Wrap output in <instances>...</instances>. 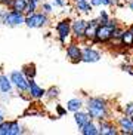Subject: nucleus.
Wrapping results in <instances>:
<instances>
[{"mask_svg": "<svg viewBox=\"0 0 133 135\" xmlns=\"http://www.w3.org/2000/svg\"><path fill=\"white\" fill-rule=\"evenodd\" d=\"M49 24V15L42 12H33L30 15H25V22L24 25H27L28 28H43Z\"/></svg>", "mask_w": 133, "mask_h": 135, "instance_id": "3", "label": "nucleus"}, {"mask_svg": "<svg viewBox=\"0 0 133 135\" xmlns=\"http://www.w3.org/2000/svg\"><path fill=\"white\" fill-rule=\"evenodd\" d=\"M50 3L53 6H56V8H64L65 6V0H52Z\"/></svg>", "mask_w": 133, "mask_h": 135, "instance_id": "29", "label": "nucleus"}, {"mask_svg": "<svg viewBox=\"0 0 133 135\" xmlns=\"http://www.w3.org/2000/svg\"><path fill=\"white\" fill-rule=\"evenodd\" d=\"M56 113H58V116L61 117V116L66 114V108H64L62 105H56Z\"/></svg>", "mask_w": 133, "mask_h": 135, "instance_id": "30", "label": "nucleus"}, {"mask_svg": "<svg viewBox=\"0 0 133 135\" xmlns=\"http://www.w3.org/2000/svg\"><path fill=\"white\" fill-rule=\"evenodd\" d=\"M0 24H2V20H0Z\"/></svg>", "mask_w": 133, "mask_h": 135, "instance_id": "37", "label": "nucleus"}, {"mask_svg": "<svg viewBox=\"0 0 133 135\" xmlns=\"http://www.w3.org/2000/svg\"><path fill=\"white\" fill-rule=\"evenodd\" d=\"M40 8H42V11H43L44 13H47V15H50V13L53 12V4L47 3V2H42V3H40Z\"/></svg>", "mask_w": 133, "mask_h": 135, "instance_id": "26", "label": "nucleus"}, {"mask_svg": "<svg viewBox=\"0 0 133 135\" xmlns=\"http://www.w3.org/2000/svg\"><path fill=\"white\" fill-rule=\"evenodd\" d=\"M58 97H59V89L56 86H50L49 89H46V94H44L46 99H55Z\"/></svg>", "mask_w": 133, "mask_h": 135, "instance_id": "24", "label": "nucleus"}, {"mask_svg": "<svg viewBox=\"0 0 133 135\" xmlns=\"http://www.w3.org/2000/svg\"><path fill=\"white\" fill-rule=\"evenodd\" d=\"M4 120V113H3V110L0 108V122H3Z\"/></svg>", "mask_w": 133, "mask_h": 135, "instance_id": "34", "label": "nucleus"}, {"mask_svg": "<svg viewBox=\"0 0 133 135\" xmlns=\"http://www.w3.org/2000/svg\"><path fill=\"white\" fill-rule=\"evenodd\" d=\"M84 107L89 111L90 117L93 120H96V122L110 117V107H108V103H106L105 98L90 97V98H87L86 103H84Z\"/></svg>", "mask_w": 133, "mask_h": 135, "instance_id": "1", "label": "nucleus"}, {"mask_svg": "<svg viewBox=\"0 0 133 135\" xmlns=\"http://www.w3.org/2000/svg\"><path fill=\"white\" fill-rule=\"evenodd\" d=\"M102 58V54L95 49L93 46H84L81 52V62H87V64H92V62H98L101 61Z\"/></svg>", "mask_w": 133, "mask_h": 135, "instance_id": "9", "label": "nucleus"}, {"mask_svg": "<svg viewBox=\"0 0 133 135\" xmlns=\"http://www.w3.org/2000/svg\"><path fill=\"white\" fill-rule=\"evenodd\" d=\"M98 20H99V22H101V24H104V22H108L111 18H110V15H108V12H106V11H99Z\"/></svg>", "mask_w": 133, "mask_h": 135, "instance_id": "27", "label": "nucleus"}, {"mask_svg": "<svg viewBox=\"0 0 133 135\" xmlns=\"http://www.w3.org/2000/svg\"><path fill=\"white\" fill-rule=\"evenodd\" d=\"M101 24L99 22L98 18H92V20L87 21V27H86V33H84V40H87V42H92V40L95 39V34H96V28H98V25Z\"/></svg>", "mask_w": 133, "mask_h": 135, "instance_id": "13", "label": "nucleus"}, {"mask_svg": "<svg viewBox=\"0 0 133 135\" xmlns=\"http://www.w3.org/2000/svg\"><path fill=\"white\" fill-rule=\"evenodd\" d=\"M118 27L117 21L115 20H110L108 22H104V24H99L96 28V34H95V39L92 40L93 43H108L110 40H112L114 36V30Z\"/></svg>", "mask_w": 133, "mask_h": 135, "instance_id": "2", "label": "nucleus"}, {"mask_svg": "<svg viewBox=\"0 0 133 135\" xmlns=\"http://www.w3.org/2000/svg\"><path fill=\"white\" fill-rule=\"evenodd\" d=\"M98 129H99V135H117L118 134V126L108 119L99 120Z\"/></svg>", "mask_w": 133, "mask_h": 135, "instance_id": "11", "label": "nucleus"}, {"mask_svg": "<svg viewBox=\"0 0 133 135\" xmlns=\"http://www.w3.org/2000/svg\"><path fill=\"white\" fill-rule=\"evenodd\" d=\"M9 79L19 92H28V79L25 77L22 70H12L9 73Z\"/></svg>", "mask_w": 133, "mask_h": 135, "instance_id": "6", "label": "nucleus"}, {"mask_svg": "<svg viewBox=\"0 0 133 135\" xmlns=\"http://www.w3.org/2000/svg\"><path fill=\"white\" fill-rule=\"evenodd\" d=\"M90 4L93 6V8H99V6H102V0H89Z\"/></svg>", "mask_w": 133, "mask_h": 135, "instance_id": "31", "label": "nucleus"}, {"mask_svg": "<svg viewBox=\"0 0 133 135\" xmlns=\"http://www.w3.org/2000/svg\"><path fill=\"white\" fill-rule=\"evenodd\" d=\"M4 13H6V9H0V20H3Z\"/></svg>", "mask_w": 133, "mask_h": 135, "instance_id": "33", "label": "nucleus"}, {"mask_svg": "<svg viewBox=\"0 0 133 135\" xmlns=\"http://www.w3.org/2000/svg\"><path fill=\"white\" fill-rule=\"evenodd\" d=\"M80 132L83 135H99V129H98V125L93 122V120H90L87 122L84 126L80 128Z\"/></svg>", "mask_w": 133, "mask_h": 135, "instance_id": "18", "label": "nucleus"}, {"mask_svg": "<svg viewBox=\"0 0 133 135\" xmlns=\"http://www.w3.org/2000/svg\"><path fill=\"white\" fill-rule=\"evenodd\" d=\"M87 21L83 18H77V20L71 21V34L75 40H84V33H86Z\"/></svg>", "mask_w": 133, "mask_h": 135, "instance_id": "7", "label": "nucleus"}, {"mask_svg": "<svg viewBox=\"0 0 133 135\" xmlns=\"http://www.w3.org/2000/svg\"><path fill=\"white\" fill-rule=\"evenodd\" d=\"M117 126L120 129V134L124 135H133V117L129 114H123L117 119Z\"/></svg>", "mask_w": 133, "mask_h": 135, "instance_id": "8", "label": "nucleus"}, {"mask_svg": "<svg viewBox=\"0 0 133 135\" xmlns=\"http://www.w3.org/2000/svg\"><path fill=\"white\" fill-rule=\"evenodd\" d=\"M27 6H28V0H12V3L9 8L11 9H15L18 12H24L27 11Z\"/></svg>", "mask_w": 133, "mask_h": 135, "instance_id": "21", "label": "nucleus"}, {"mask_svg": "<svg viewBox=\"0 0 133 135\" xmlns=\"http://www.w3.org/2000/svg\"><path fill=\"white\" fill-rule=\"evenodd\" d=\"M73 2H78V0H73Z\"/></svg>", "mask_w": 133, "mask_h": 135, "instance_id": "36", "label": "nucleus"}, {"mask_svg": "<svg viewBox=\"0 0 133 135\" xmlns=\"http://www.w3.org/2000/svg\"><path fill=\"white\" fill-rule=\"evenodd\" d=\"M81 52L83 48L77 43H68L66 45V49H65V54H66V58L71 61V62H81Z\"/></svg>", "mask_w": 133, "mask_h": 135, "instance_id": "10", "label": "nucleus"}, {"mask_svg": "<svg viewBox=\"0 0 133 135\" xmlns=\"http://www.w3.org/2000/svg\"><path fill=\"white\" fill-rule=\"evenodd\" d=\"M11 134V120L0 122V135H9Z\"/></svg>", "mask_w": 133, "mask_h": 135, "instance_id": "25", "label": "nucleus"}, {"mask_svg": "<svg viewBox=\"0 0 133 135\" xmlns=\"http://www.w3.org/2000/svg\"><path fill=\"white\" fill-rule=\"evenodd\" d=\"M28 94L34 99H42V98H44L46 89H43L34 79H28Z\"/></svg>", "mask_w": 133, "mask_h": 135, "instance_id": "12", "label": "nucleus"}, {"mask_svg": "<svg viewBox=\"0 0 133 135\" xmlns=\"http://www.w3.org/2000/svg\"><path fill=\"white\" fill-rule=\"evenodd\" d=\"M12 88H13V83L11 82L8 74H0V92L2 94H11Z\"/></svg>", "mask_w": 133, "mask_h": 135, "instance_id": "16", "label": "nucleus"}, {"mask_svg": "<svg viewBox=\"0 0 133 135\" xmlns=\"http://www.w3.org/2000/svg\"><path fill=\"white\" fill-rule=\"evenodd\" d=\"M90 120H93L92 117H90V114H89V111L87 110H78V111H75L74 113V122H75V125L78 126V129L81 126H84L87 122H90Z\"/></svg>", "mask_w": 133, "mask_h": 135, "instance_id": "14", "label": "nucleus"}, {"mask_svg": "<svg viewBox=\"0 0 133 135\" xmlns=\"http://www.w3.org/2000/svg\"><path fill=\"white\" fill-rule=\"evenodd\" d=\"M120 43L123 46H133V28L132 27L123 30V34L120 37Z\"/></svg>", "mask_w": 133, "mask_h": 135, "instance_id": "19", "label": "nucleus"}, {"mask_svg": "<svg viewBox=\"0 0 133 135\" xmlns=\"http://www.w3.org/2000/svg\"><path fill=\"white\" fill-rule=\"evenodd\" d=\"M127 6H129V9H130V11H132V12H133V2H130V3L127 4Z\"/></svg>", "mask_w": 133, "mask_h": 135, "instance_id": "35", "label": "nucleus"}, {"mask_svg": "<svg viewBox=\"0 0 133 135\" xmlns=\"http://www.w3.org/2000/svg\"><path fill=\"white\" fill-rule=\"evenodd\" d=\"M42 2H43V0H28V6H27V11H25V15H30V13L35 12V11L39 9Z\"/></svg>", "mask_w": 133, "mask_h": 135, "instance_id": "23", "label": "nucleus"}, {"mask_svg": "<svg viewBox=\"0 0 133 135\" xmlns=\"http://www.w3.org/2000/svg\"><path fill=\"white\" fill-rule=\"evenodd\" d=\"M22 73L25 74V77L27 79H34L35 77V74H37V70H35V64H33V62H28V64H25V65H22Z\"/></svg>", "mask_w": 133, "mask_h": 135, "instance_id": "20", "label": "nucleus"}, {"mask_svg": "<svg viewBox=\"0 0 133 135\" xmlns=\"http://www.w3.org/2000/svg\"><path fill=\"white\" fill-rule=\"evenodd\" d=\"M24 129H22V125H21L18 120H11V134L9 135H19L22 134Z\"/></svg>", "mask_w": 133, "mask_h": 135, "instance_id": "22", "label": "nucleus"}, {"mask_svg": "<svg viewBox=\"0 0 133 135\" xmlns=\"http://www.w3.org/2000/svg\"><path fill=\"white\" fill-rule=\"evenodd\" d=\"M74 8L80 13H90L93 11V6L90 4L89 0H78V2H74Z\"/></svg>", "mask_w": 133, "mask_h": 135, "instance_id": "17", "label": "nucleus"}, {"mask_svg": "<svg viewBox=\"0 0 133 135\" xmlns=\"http://www.w3.org/2000/svg\"><path fill=\"white\" fill-rule=\"evenodd\" d=\"M84 107V101L81 98H78V97H74V98H70L66 101V111H70V113H75V111L81 110Z\"/></svg>", "mask_w": 133, "mask_h": 135, "instance_id": "15", "label": "nucleus"}, {"mask_svg": "<svg viewBox=\"0 0 133 135\" xmlns=\"http://www.w3.org/2000/svg\"><path fill=\"white\" fill-rule=\"evenodd\" d=\"M124 113L126 114H129L133 117V103H129V104H126V107H124Z\"/></svg>", "mask_w": 133, "mask_h": 135, "instance_id": "28", "label": "nucleus"}, {"mask_svg": "<svg viewBox=\"0 0 133 135\" xmlns=\"http://www.w3.org/2000/svg\"><path fill=\"white\" fill-rule=\"evenodd\" d=\"M0 3L3 4V6H11V3H12V0H0Z\"/></svg>", "mask_w": 133, "mask_h": 135, "instance_id": "32", "label": "nucleus"}, {"mask_svg": "<svg viewBox=\"0 0 133 135\" xmlns=\"http://www.w3.org/2000/svg\"><path fill=\"white\" fill-rule=\"evenodd\" d=\"M25 22V13L24 12H18L15 9H9L6 11L3 20H2V24L6 25V27H19Z\"/></svg>", "mask_w": 133, "mask_h": 135, "instance_id": "4", "label": "nucleus"}, {"mask_svg": "<svg viewBox=\"0 0 133 135\" xmlns=\"http://www.w3.org/2000/svg\"><path fill=\"white\" fill-rule=\"evenodd\" d=\"M56 34H58V40L61 45H66L68 39L71 37V20L70 18H64V20L58 21L55 25Z\"/></svg>", "mask_w": 133, "mask_h": 135, "instance_id": "5", "label": "nucleus"}]
</instances>
